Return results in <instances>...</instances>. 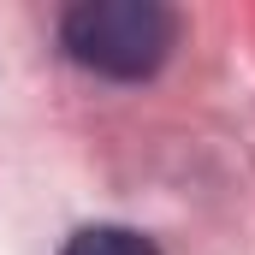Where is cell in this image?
Instances as JSON below:
<instances>
[{
    "mask_svg": "<svg viewBox=\"0 0 255 255\" xmlns=\"http://www.w3.org/2000/svg\"><path fill=\"white\" fill-rule=\"evenodd\" d=\"M60 255H160V250L130 226H83Z\"/></svg>",
    "mask_w": 255,
    "mask_h": 255,
    "instance_id": "7a4b0ae2",
    "label": "cell"
},
{
    "mask_svg": "<svg viewBox=\"0 0 255 255\" xmlns=\"http://www.w3.org/2000/svg\"><path fill=\"white\" fill-rule=\"evenodd\" d=\"M60 42L83 71L136 83L160 71V60L172 54L178 18L154 0H83L60 18Z\"/></svg>",
    "mask_w": 255,
    "mask_h": 255,
    "instance_id": "6da1fadb",
    "label": "cell"
}]
</instances>
